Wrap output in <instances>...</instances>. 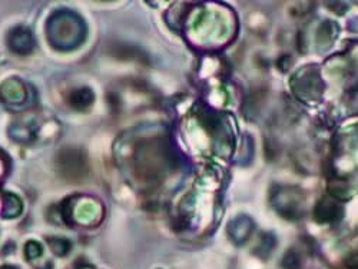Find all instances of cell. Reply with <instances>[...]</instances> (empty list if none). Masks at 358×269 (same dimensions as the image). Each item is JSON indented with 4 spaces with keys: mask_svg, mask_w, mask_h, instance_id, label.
I'll return each instance as SVG.
<instances>
[]
</instances>
